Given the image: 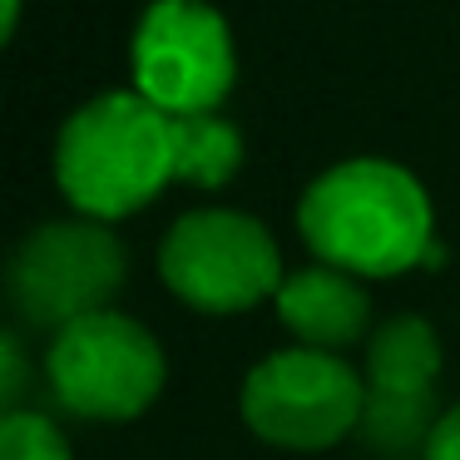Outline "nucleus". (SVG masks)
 Returning a JSON list of instances; mask_svg holds the SVG:
<instances>
[{"mask_svg":"<svg viewBox=\"0 0 460 460\" xmlns=\"http://www.w3.org/2000/svg\"><path fill=\"white\" fill-rule=\"evenodd\" d=\"M243 164V139L218 114H164L144 94H100L70 114L55 149L65 199L94 218H124L164 183L218 189Z\"/></svg>","mask_w":460,"mask_h":460,"instance_id":"obj_1","label":"nucleus"},{"mask_svg":"<svg viewBox=\"0 0 460 460\" xmlns=\"http://www.w3.org/2000/svg\"><path fill=\"white\" fill-rule=\"evenodd\" d=\"M297 223L317 258L361 278H391L436 252L426 189L386 159H351L327 169L307 189Z\"/></svg>","mask_w":460,"mask_h":460,"instance_id":"obj_2","label":"nucleus"},{"mask_svg":"<svg viewBox=\"0 0 460 460\" xmlns=\"http://www.w3.org/2000/svg\"><path fill=\"white\" fill-rule=\"evenodd\" d=\"M45 371L65 411L90 420H129L159 396L164 351L134 317L94 312L55 332Z\"/></svg>","mask_w":460,"mask_h":460,"instance_id":"obj_3","label":"nucleus"},{"mask_svg":"<svg viewBox=\"0 0 460 460\" xmlns=\"http://www.w3.org/2000/svg\"><path fill=\"white\" fill-rule=\"evenodd\" d=\"M164 282L199 312H243L282 292V262L268 228L248 213H183L159 252Z\"/></svg>","mask_w":460,"mask_h":460,"instance_id":"obj_4","label":"nucleus"},{"mask_svg":"<svg viewBox=\"0 0 460 460\" xmlns=\"http://www.w3.org/2000/svg\"><path fill=\"white\" fill-rule=\"evenodd\" d=\"M367 416L357 371L327 351H278L243 381V420L288 450H327Z\"/></svg>","mask_w":460,"mask_h":460,"instance_id":"obj_5","label":"nucleus"},{"mask_svg":"<svg viewBox=\"0 0 460 460\" xmlns=\"http://www.w3.org/2000/svg\"><path fill=\"white\" fill-rule=\"evenodd\" d=\"M124 282V248L100 223H45L15 248L5 288L31 327H70L104 312Z\"/></svg>","mask_w":460,"mask_h":460,"instance_id":"obj_6","label":"nucleus"},{"mask_svg":"<svg viewBox=\"0 0 460 460\" xmlns=\"http://www.w3.org/2000/svg\"><path fill=\"white\" fill-rule=\"evenodd\" d=\"M134 84L164 114H213L233 84V40L203 0H154L134 35Z\"/></svg>","mask_w":460,"mask_h":460,"instance_id":"obj_7","label":"nucleus"},{"mask_svg":"<svg viewBox=\"0 0 460 460\" xmlns=\"http://www.w3.org/2000/svg\"><path fill=\"white\" fill-rule=\"evenodd\" d=\"M371 386H367V440L381 456H406L430 440V391L440 371V341L420 317H391L371 337Z\"/></svg>","mask_w":460,"mask_h":460,"instance_id":"obj_8","label":"nucleus"},{"mask_svg":"<svg viewBox=\"0 0 460 460\" xmlns=\"http://www.w3.org/2000/svg\"><path fill=\"white\" fill-rule=\"evenodd\" d=\"M278 312L312 351H327V347H351V341L367 332L371 302L347 272L307 268V272H297V278L282 282Z\"/></svg>","mask_w":460,"mask_h":460,"instance_id":"obj_9","label":"nucleus"},{"mask_svg":"<svg viewBox=\"0 0 460 460\" xmlns=\"http://www.w3.org/2000/svg\"><path fill=\"white\" fill-rule=\"evenodd\" d=\"M0 460H70V446L55 430V420L35 411H15L0 426Z\"/></svg>","mask_w":460,"mask_h":460,"instance_id":"obj_10","label":"nucleus"},{"mask_svg":"<svg viewBox=\"0 0 460 460\" xmlns=\"http://www.w3.org/2000/svg\"><path fill=\"white\" fill-rule=\"evenodd\" d=\"M426 460H460V406L436 420V430L426 440Z\"/></svg>","mask_w":460,"mask_h":460,"instance_id":"obj_11","label":"nucleus"},{"mask_svg":"<svg viewBox=\"0 0 460 460\" xmlns=\"http://www.w3.org/2000/svg\"><path fill=\"white\" fill-rule=\"evenodd\" d=\"M25 386V361H21V341L5 337V411L15 416V396Z\"/></svg>","mask_w":460,"mask_h":460,"instance_id":"obj_12","label":"nucleus"},{"mask_svg":"<svg viewBox=\"0 0 460 460\" xmlns=\"http://www.w3.org/2000/svg\"><path fill=\"white\" fill-rule=\"evenodd\" d=\"M15 21H21V0H5V15H0V35L5 40L15 35Z\"/></svg>","mask_w":460,"mask_h":460,"instance_id":"obj_13","label":"nucleus"}]
</instances>
